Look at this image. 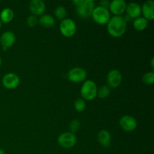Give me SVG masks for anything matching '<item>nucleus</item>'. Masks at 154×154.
<instances>
[{"label":"nucleus","mask_w":154,"mask_h":154,"mask_svg":"<svg viewBox=\"0 0 154 154\" xmlns=\"http://www.w3.org/2000/svg\"><path fill=\"white\" fill-rule=\"evenodd\" d=\"M1 27H2V22L0 21V28H1Z\"/></svg>","instance_id":"obj_29"},{"label":"nucleus","mask_w":154,"mask_h":154,"mask_svg":"<svg viewBox=\"0 0 154 154\" xmlns=\"http://www.w3.org/2000/svg\"><path fill=\"white\" fill-rule=\"evenodd\" d=\"M14 13L13 10L11 8H4L0 13V21L4 23H8L12 20L14 19Z\"/></svg>","instance_id":"obj_18"},{"label":"nucleus","mask_w":154,"mask_h":154,"mask_svg":"<svg viewBox=\"0 0 154 154\" xmlns=\"http://www.w3.org/2000/svg\"><path fill=\"white\" fill-rule=\"evenodd\" d=\"M1 65H2V59L1 57H0V66H1Z\"/></svg>","instance_id":"obj_28"},{"label":"nucleus","mask_w":154,"mask_h":154,"mask_svg":"<svg viewBox=\"0 0 154 154\" xmlns=\"http://www.w3.org/2000/svg\"><path fill=\"white\" fill-rule=\"evenodd\" d=\"M38 23L45 28H51L55 24V19L50 14H43L39 18Z\"/></svg>","instance_id":"obj_17"},{"label":"nucleus","mask_w":154,"mask_h":154,"mask_svg":"<svg viewBox=\"0 0 154 154\" xmlns=\"http://www.w3.org/2000/svg\"><path fill=\"white\" fill-rule=\"evenodd\" d=\"M61 34L66 38H71L76 33L77 26L75 21L70 18H66L62 20L60 26Z\"/></svg>","instance_id":"obj_5"},{"label":"nucleus","mask_w":154,"mask_h":154,"mask_svg":"<svg viewBox=\"0 0 154 154\" xmlns=\"http://www.w3.org/2000/svg\"><path fill=\"white\" fill-rule=\"evenodd\" d=\"M119 123L122 129L126 132H132L136 129L138 126L136 119L130 115L123 116L120 119Z\"/></svg>","instance_id":"obj_9"},{"label":"nucleus","mask_w":154,"mask_h":154,"mask_svg":"<svg viewBox=\"0 0 154 154\" xmlns=\"http://www.w3.org/2000/svg\"><path fill=\"white\" fill-rule=\"evenodd\" d=\"M73 3L76 6V11L78 16L81 18H87L91 17L95 8L94 2L92 0H75Z\"/></svg>","instance_id":"obj_2"},{"label":"nucleus","mask_w":154,"mask_h":154,"mask_svg":"<svg viewBox=\"0 0 154 154\" xmlns=\"http://www.w3.org/2000/svg\"><path fill=\"white\" fill-rule=\"evenodd\" d=\"M54 14H55L56 18H57L60 20H63L64 19H66V14H67L66 8L62 5L57 7L54 11Z\"/></svg>","instance_id":"obj_21"},{"label":"nucleus","mask_w":154,"mask_h":154,"mask_svg":"<svg viewBox=\"0 0 154 154\" xmlns=\"http://www.w3.org/2000/svg\"><path fill=\"white\" fill-rule=\"evenodd\" d=\"M141 13L143 17L147 21L153 20L154 19V2L153 0L146 1L141 7Z\"/></svg>","instance_id":"obj_15"},{"label":"nucleus","mask_w":154,"mask_h":154,"mask_svg":"<svg viewBox=\"0 0 154 154\" xmlns=\"http://www.w3.org/2000/svg\"><path fill=\"white\" fill-rule=\"evenodd\" d=\"M153 62H154V58H153V57H152V59H151V67L153 68V67H154Z\"/></svg>","instance_id":"obj_26"},{"label":"nucleus","mask_w":154,"mask_h":154,"mask_svg":"<svg viewBox=\"0 0 154 154\" xmlns=\"http://www.w3.org/2000/svg\"><path fill=\"white\" fill-rule=\"evenodd\" d=\"M16 42V36L12 32L7 31L2 33L0 37V44L3 51H6L8 48L13 46Z\"/></svg>","instance_id":"obj_12"},{"label":"nucleus","mask_w":154,"mask_h":154,"mask_svg":"<svg viewBox=\"0 0 154 154\" xmlns=\"http://www.w3.org/2000/svg\"><path fill=\"white\" fill-rule=\"evenodd\" d=\"M126 11L128 17L135 20L141 14V6L138 3L130 2L126 5Z\"/></svg>","instance_id":"obj_14"},{"label":"nucleus","mask_w":154,"mask_h":154,"mask_svg":"<svg viewBox=\"0 0 154 154\" xmlns=\"http://www.w3.org/2000/svg\"><path fill=\"white\" fill-rule=\"evenodd\" d=\"M87 77V71L80 67L73 68L68 72V78L73 83H81L84 81Z\"/></svg>","instance_id":"obj_7"},{"label":"nucleus","mask_w":154,"mask_h":154,"mask_svg":"<svg viewBox=\"0 0 154 154\" xmlns=\"http://www.w3.org/2000/svg\"><path fill=\"white\" fill-rule=\"evenodd\" d=\"M38 17L32 14L27 17L26 23L29 27L35 26L38 24Z\"/></svg>","instance_id":"obj_25"},{"label":"nucleus","mask_w":154,"mask_h":154,"mask_svg":"<svg viewBox=\"0 0 154 154\" xmlns=\"http://www.w3.org/2000/svg\"><path fill=\"white\" fill-rule=\"evenodd\" d=\"M57 141L60 147L65 149H69L73 147L77 143V137L75 134L70 132H63L57 138Z\"/></svg>","instance_id":"obj_6"},{"label":"nucleus","mask_w":154,"mask_h":154,"mask_svg":"<svg viewBox=\"0 0 154 154\" xmlns=\"http://www.w3.org/2000/svg\"><path fill=\"white\" fill-rule=\"evenodd\" d=\"M91 17L93 20L99 25H105L109 21L111 14L108 8L97 6L93 9Z\"/></svg>","instance_id":"obj_4"},{"label":"nucleus","mask_w":154,"mask_h":154,"mask_svg":"<svg viewBox=\"0 0 154 154\" xmlns=\"http://www.w3.org/2000/svg\"><path fill=\"white\" fill-rule=\"evenodd\" d=\"M110 94H111V89L108 86L104 85L97 89L96 96H98L100 99H106L110 96Z\"/></svg>","instance_id":"obj_20"},{"label":"nucleus","mask_w":154,"mask_h":154,"mask_svg":"<svg viewBox=\"0 0 154 154\" xmlns=\"http://www.w3.org/2000/svg\"><path fill=\"white\" fill-rule=\"evenodd\" d=\"M0 154H5V152L2 149H0Z\"/></svg>","instance_id":"obj_27"},{"label":"nucleus","mask_w":154,"mask_h":154,"mask_svg":"<svg viewBox=\"0 0 154 154\" xmlns=\"http://www.w3.org/2000/svg\"><path fill=\"white\" fill-rule=\"evenodd\" d=\"M98 142L103 147H108L111 143V135L108 130L102 129L99 131L97 135Z\"/></svg>","instance_id":"obj_16"},{"label":"nucleus","mask_w":154,"mask_h":154,"mask_svg":"<svg viewBox=\"0 0 154 154\" xmlns=\"http://www.w3.org/2000/svg\"><path fill=\"white\" fill-rule=\"evenodd\" d=\"M97 86L96 83L91 80H87L82 85L81 89V95L83 99L91 101L96 97Z\"/></svg>","instance_id":"obj_3"},{"label":"nucleus","mask_w":154,"mask_h":154,"mask_svg":"<svg viewBox=\"0 0 154 154\" xmlns=\"http://www.w3.org/2000/svg\"><path fill=\"white\" fill-rule=\"evenodd\" d=\"M142 81L146 85H153L154 82V72H150L144 74L142 77Z\"/></svg>","instance_id":"obj_23"},{"label":"nucleus","mask_w":154,"mask_h":154,"mask_svg":"<svg viewBox=\"0 0 154 154\" xmlns=\"http://www.w3.org/2000/svg\"><path fill=\"white\" fill-rule=\"evenodd\" d=\"M29 10L34 16H42L46 10V5L42 0H32L29 3Z\"/></svg>","instance_id":"obj_13"},{"label":"nucleus","mask_w":154,"mask_h":154,"mask_svg":"<svg viewBox=\"0 0 154 154\" xmlns=\"http://www.w3.org/2000/svg\"><path fill=\"white\" fill-rule=\"evenodd\" d=\"M86 102L84 101V99H78L74 103V107H75V109L78 112H82L84 110L86 109Z\"/></svg>","instance_id":"obj_22"},{"label":"nucleus","mask_w":154,"mask_h":154,"mask_svg":"<svg viewBox=\"0 0 154 154\" xmlns=\"http://www.w3.org/2000/svg\"><path fill=\"white\" fill-rule=\"evenodd\" d=\"M81 127V123L78 120H72L69 125V129L70 132L75 134Z\"/></svg>","instance_id":"obj_24"},{"label":"nucleus","mask_w":154,"mask_h":154,"mask_svg":"<svg viewBox=\"0 0 154 154\" xmlns=\"http://www.w3.org/2000/svg\"><path fill=\"white\" fill-rule=\"evenodd\" d=\"M2 85L8 90H14L19 86L20 80L19 76L14 73H8L2 78Z\"/></svg>","instance_id":"obj_8"},{"label":"nucleus","mask_w":154,"mask_h":154,"mask_svg":"<svg viewBox=\"0 0 154 154\" xmlns=\"http://www.w3.org/2000/svg\"><path fill=\"white\" fill-rule=\"evenodd\" d=\"M126 20L122 16H114L110 18L107 23V29L111 36L114 38H120L126 32Z\"/></svg>","instance_id":"obj_1"},{"label":"nucleus","mask_w":154,"mask_h":154,"mask_svg":"<svg viewBox=\"0 0 154 154\" xmlns=\"http://www.w3.org/2000/svg\"><path fill=\"white\" fill-rule=\"evenodd\" d=\"M126 5L124 0H114L110 2L108 11L114 16H120L126 11Z\"/></svg>","instance_id":"obj_11"},{"label":"nucleus","mask_w":154,"mask_h":154,"mask_svg":"<svg viewBox=\"0 0 154 154\" xmlns=\"http://www.w3.org/2000/svg\"><path fill=\"white\" fill-rule=\"evenodd\" d=\"M147 26H148V21L143 17H139L133 21V27L137 31H144Z\"/></svg>","instance_id":"obj_19"},{"label":"nucleus","mask_w":154,"mask_h":154,"mask_svg":"<svg viewBox=\"0 0 154 154\" xmlns=\"http://www.w3.org/2000/svg\"><path fill=\"white\" fill-rule=\"evenodd\" d=\"M122 77L121 73L117 69H113L108 72L107 75V83L108 84V87L111 88H117L121 84Z\"/></svg>","instance_id":"obj_10"}]
</instances>
